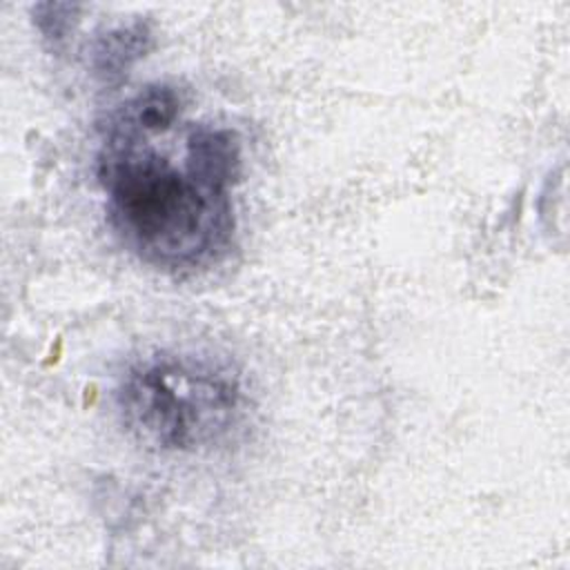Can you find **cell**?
I'll return each instance as SVG.
<instances>
[{
    "mask_svg": "<svg viewBox=\"0 0 570 570\" xmlns=\"http://www.w3.org/2000/svg\"><path fill=\"white\" fill-rule=\"evenodd\" d=\"M154 138L105 127L96 158L107 220L142 263L189 276L220 263L234 240L232 187L207 178L183 145L176 167Z\"/></svg>",
    "mask_w": 570,
    "mask_h": 570,
    "instance_id": "6da1fadb",
    "label": "cell"
},
{
    "mask_svg": "<svg viewBox=\"0 0 570 570\" xmlns=\"http://www.w3.org/2000/svg\"><path fill=\"white\" fill-rule=\"evenodd\" d=\"M245 390L229 363L160 352L131 365L116 390L127 432L160 452H196L227 439L245 414Z\"/></svg>",
    "mask_w": 570,
    "mask_h": 570,
    "instance_id": "7a4b0ae2",
    "label": "cell"
},
{
    "mask_svg": "<svg viewBox=\"0 0 570 570\" xmlns=\"http://www.w3.org/2000/svg\"><path fill=\"white\" fill-rule=\"evenodd\" d=\"M151 42L154 36L145 20L105 27L87 45V69L100 85L116 87L147 56Z\"/></svg>",
    "mask_w": 570,
    "mask_h": 570,
    "instance_id": "3957f363",
    "label": "cell"
},
{
    "mask_svg": "<svg viewBox=\"0 0 570 570\" xmlns=\"http://www.w3.org/2000/svg\"><path fill=\"white\" fill-rule=\"evenodd\" d=\"M31 16L42 40L53 51H60L78 27L80 7L71 2H38L31 7Z\"/></svg>",
    "mask_w": 570,
    "mask_h": 570,
    "instance_id": "277c9868",
    "label": "cell"
}]
</instances>
